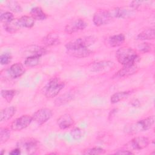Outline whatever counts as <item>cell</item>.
Listing matches in <instances>:
<instances>
[{"label":"cell","mask_w":155,"mask_h":155,"mask_svg":"<svg viewBox=\"0 0 155 155\" xmlns=\"http://www.w3.org/2000/svg\"><path fill=\"white\" fill-rule=\"evenodd\" d=\"M114 62L110 61H102L95 62L91 65V70L95 72L108 71L113 68Z\"/></svg>","instance_id":"cell-12"},{"label":"cell","mask_w":155,"mask_h":155,"mask_svg":"<svg viewBox=\"0 0 155 155\" xmlns=\"http://www.w3.org/2000/svg\"><path fill=\"white\" fill-rule=\"evenodd\" d=\"M115 154H124V155H125V154H133V153L129 151V150H118L117 151H116Z\"/></svg>","instance_id":"cell-36"},{"label":"cell","mask_w":155,"mask_h":155,"mask_svg":"<svg viewBox=\"0 0 155 155\" xmlns=\"http://www.w3.org/2000/svg\"><path fill=\"white\" fill-rule=\"evenodd\" d=\"M105 152V150H104L102 148L100 147H93L91 148H88L85 150L83 151L84 154H104Z\"/></svg>","instance_id":"cell-30"},{"label":"cell","mask_w":155,"mask_h":155,"mask_svg":"<svg viewBox=\"0 0 155 155\" xmlns=\"http://www.w3.org/2000/svg\"><path fill=\"white\" fill-rule=\"evenodd\" d=\"M74 124V120L71 116L69 114H64L61 116L57 119V124L58 127L62 129L65 130L70 128Z\"/></svg>","instance_id":"cell-13"},{"label":"cell","mask_w":155,"mask_h":155,"mask_svg":"<svg viewBox=\"0 0 155 155\" xmlns=\"http://www.w3.org/2000/svg\"><path fill=\"white\" fill-rule=\"evenodd\" d=\"M95 41H96V38L94 36H83V37L79 38L70 41L65 45V47H66V49L73 48H79V47L88 48V47L93 44Z\"/></svg>","instance_id":"cell-5"},{"label":"cell","mask_w":155,"mask_h":155,"mask_svg":"<svg viewBox=\"0 0 155 155\" xmlns=\"http://www.w3.org/2000/svg\"><path fill=\"white\" fill-rule=\"evenodd\" d=\"M52 111L47 108H43L36 111L32 116L33 120L38 125H42L52 116Z\"/></svg>","instance_id":"cell-7"},{"label":"cell","mask_w":155,"mask_h":155,"mask_svg":"<svg viewBox=\"0 0 155 155\" xmlns=\"http://www.w3.org/2000/svg\"><path fill=\"white\" fill-rule=\"evenodd\" d=\"M149 144V139L146 137H136L128 143L130 148L136 150H140L146 148Z\"/></svg>","instance_id":"cell-10"},{"label":"cell","mask_w":155,"mask_h":155,"mask_svg":"<svg viewBox=\"0 0 155 155\" xmlns=\"http://www.w3.org/2000/svg\"><path fill=\"white\" fill-rule=\"evenodd\" d=\"M42 42L47 46L56 45L60 44V39L58 34L50 33L43 38Z\"/></svg>","instance_id":"cell-18"},{"label":"cell","mask_w":155,"mask_h":155,"mask_svg":"<svg viewBox=\"0 0 155 155\" xmlns=\"http://www.w3.org/2000/svg\"><path fill=\"white\" fill-rule=\"evenodd\" d=\"M138 70H139V68L136 65V64L124 66L122 68H121L117 72V73L116 74V77H118V78L127 77L135 74L137 72Z\"/></svg>","instance_id":"cell-15"},{"label":"cell","mask_w":155,"mask_h":155,"mask_svg":"<svg viewBox=\"0 0 155 155\" xmlns=\"http://www.w3.org/2000/svg\"><path fill=\"white\" fill-rule=\"evenodd\" d=\"M41 61V56H29L24 61V64L29 67H33L38 65Z\"/></svg>","instance_id":"cell-26"},{"label":"cell","mask_w":155,"mask_h":155,"mask_svg":"<svg viewBox=\"0 0 155 155\" xmlns=\"http://www.w3.org/2000/svg\"><path fill=\"white\" fill-rule=\"evenodd\" d=\"M27 52L29 53V56H39L41 57V56L47 53V50L42 47L34 45L30 47Z\"/></svg>","instance_id":"cell-25"},{"label":"cell","mask_w":155,"mask_h":155,"mask_svg":"<svg viewBox=\"0 0 155 155\" xmlns=\"http://www.w3.org/2000/svg\"><path fill=\"white\" fill-rule=\"evenodd\" d=\"M113 18L110 12L99 10L93 15V22L96 26H102L108 24Z\"/></svg>","instance_id":"cell-6"},{"label":"cell","mask_w":155,"mask_h":155,"mask_svg":"<svg viewBox=\"0 0 155 155\" xmlns=\"http://www.w3.org/2000/svg\"><path fill=\"white\" fill-rule=\"evenodd\" d=\"M67 53L72 57L84 58L89 56L92 53V51L87 47H79L67 49Z\"/></svg>","instance_id":"cell-11"},{"label":"cell","mask_w":155,"mask_h":155,"mask_svg":"<svg viewBox=\"0 0 155 155\" xmlns=\"http://www.w3.org/2000/svg\"><path fill=\"white\" fill-rule=\"evenodd\" d=\"M3 27L5 30L10 33H15L21 28L18 23V19H15L10 22L3 24Z\"/></svg>","instance_id":"cell-24"},{"label":"cell","mask_w":155,"mask_h":155,"mask_svg":"<svg viewBox=\"0 0 155 155\" xmlns=\"http://www.w3.org/2000/svg\"><path fill=\"white\" fill-rule=\"evenodd\" d=\"M131 93L130 91H119L113 94L110 98V101L111 104H116L121 101L127 97Z\"/></svg>","instance_id":"cell-23"},{"label":"cell","mask_w":155,"mask_h":155,"mask_svg":"<svg viewBox=\"0 0 155 155\" xmlns=\"http://www.w3.org/2000/svg\"><path fill=\"white\" fill-rule=\"evenodd\" d=\"M71 99H72V96L70 95V94L66 93V94H64V95L60 96L59 98H58L55 102L58 105H61V104H63L64 103L68 102Z\"/></svg>","instance_id":"cell-33"},{"label":"cell","mask_w":155,"mask_h":155,"mask_svg":"<svg viewBox=\"0 0 155 155\" xmlns=\"http://www.w3.org/2000/svg\"><path fill=\"white\" fill-rule=\"evenodd\" d=\"M4 151H5V150H2V151H1V154H4Z\"/></svg>","instance_id":"cell-39"},{"label":"cell","mask_w":155,"mask_h":155,"mask_svg":"<svg viewBox=\"0 0 155 155\" xmlns=\"http://www.w3.org/2000/svg\"><path fill=\"white\" fill-rule=\"evenodd\" d=\"M16 111V108L14 106H10L2 109L0 113L1 122H5L10 119Z\"/></svg>","instance_id":"cell-16"},{"label":"cell","mask_w":155,"mask_h":155,"mask_svg":"<svg viewBox=\"0 0 155 155\" xmlns=\"http://www.w3.org/2000/svg\"><path fill=\"white\" fill-rule=\"evenodd\" d=\"M32 116L29 115H22L15 119L11 124V129L13 131H21L27 128L32 122Z\"/></svg>","instance_id":"cell-8"},{"label":"cell","mask_w":155,"mask_h":155,"mask_svg":"<svg viewBox=\"0 0 155 155\" xmlns=\"http://www.w3.org/2000/svg\"><path fill=\"white\" fill-rule=\"evenodd\" d=\"M71 136L74 139L78 140L81 139L83 136V130L81 129L80 128L76 127L74 128L71 131Z\"/></svg>","instance_id":"cell-32"},{"label":"cell","mask_w":155,"mask_h":155,"mask_svg":"<svg viewBox=\"0 0 155 155\" xmlns=\"http://www.w3.org/2000/svg\"><path fill=\"white\" fill-rule=\"evenodd\" d=\"M138 50L142 52V53H147L150 51L151 48V46L149 43L147 42H143L140 44H139L137 47Z\"/></svg>","instance_id":"cell-35"},{"label":"cell","mask_w":155,"mask_h":155,"mask_svg":"<svg viewBox=\"0 0 155 155\" xmlns=\"http://www.w3.org/2000/svg\"><path fill=\"white\" fill-rule=\"evenodd\" d=\"M24 73V67L23 65L20 62H17L12 65L8 70V75L12 78H19Z\"/></svg>","instance_id":"cell-14"},{"label":"cell","mask_w":155,"mask_h":155,"mask_svg":"<svg viewBox=\"0 0 155 155\" xmlns=\"http://www.w3.org/2000/svg\"><path fill=\"white\" fill-rule=\"evenodd\" d=\"M137 39L139 40H151L154 39V28H148L145 29L137 36Z\"/></svg>","instance_id":"cell-21"},{"label":"cell","mask_w":155,"mask_h":155,"mask_svg":"<svg viewBox=\"0 0 155 155\" xmlns=\"http://www.w3.org/2000/svg\"><path fill=\"white\" fill-rule=\"evenodd\" d=\"M125 36L123 34L120 33L110 36L108 38V41L111 47H116L121 45L125 42Z\"/></svg>","instance_id":"cell-19"},{"label":"cell","mask_w":155,"mask_h":155,"mask_svg":"<svg viewBox=\"0 0 155 155\" xmlns=\"http://www.w3.org/2000/svg\"><path fill=\"white\" fill-rule=\"evenodd\" d=\"M18 21L21 27L31 28L34 25L35 19L32 16H22L18 19Z\"/></svg>","instance_id":"cell-20"},{"label":"cell","mask_w":155,"mask_h":155,"mask_svg":"<svg viewBox=\"0 0 155 155\" xmlns=\"http://www.w3.org/2000/svg\"><path fill=\"white\" fill-rule=\"evenodd\" d=\"M22 152H21V150L16 147L15 149H13L12 150L10 153H9V154H11V155H19L20 154H21Z\"/></svg>","instance_id":"cell-37"},{"label":"cell","mask_w":155,"mask_h":155,"mask_svg":"<svg viewBox=\"0 0 155 155\" xmlns=\"http://www.w3.org/2000/svg\"><path fill=\"white\" fill-rule=\"evenodd\" d=\"M133 13V10L125 7H117L110 12L112 17L116 18H127L130 16Z\"/></svg>","instance_id":"cell-17"},{"label":"cell","mask_w":155,"mask_h":155,"mask_svg":"<svg viewBox=\"0 0 155 155\" xmlns=\"http://www.w3.org/2000/svg\"><path fill=\"white\" fill-rule=\"evenodd\" d=\"M14 16L13 15L9 12H6L1 15L0 16V20L2 23L7 24L8 22H12L13 20H14Z\"/></svg>","instance_id":"cell-31"},{"label":"cell","mask_w":155,"mask_h":155,"mask_svg":"<svg viewBox=\"0 0 155 155\" xmlns=\"http://www.w3.org/2000/svg\"><path fill=\"white\" fill-rule=\"evenodd\" d=\"M12 56L8 53H5L0 56V63L1 65H7L11 62Z\"/></svg>","instance_id":"cell-34"},{"label":"cell","mask_w":155,"mask_h":155,"mask_svg":"<svg viewBox=\"0 0 155 155\" xmlns=\"http://www.w3.org/2000/svg\"><path fill=\"white\" fill-rule=\"evenodd\" d=\"M10 137V131L7 128H1L0 129V143L6 142Z\"/></svg>","instance_id":"cell-29"},{"label":"cell","mask_w":155,"mask_h":155,"mask_svg":"<svg viewBox=\"0 0 155 155\" xmlns=\"http://www.w3.org/2000/svg\"><path fill=\"white\" fill-rule=\"evenodd\" d=\"M154 124V116H151L136 122L125 125L124 131L128 134H134L142 131H145L153 127Z\"/></svg>","instance_id":"cell-2"},{"label":"cell","mask_w":155,"mask_h":155,"mask_svg":"<svg viewBox=\"0 0 155 155\" xmlns=\"http://www.w3.org/2000/svg\"><path fill=\"white\" fill-rule=\"evenodd\" d=\"M16 94V91L14 90H2L1 92V95L7 102H10L13 99Z\"/></svg>","instance_id":"cell-27"},{"label":"cell","mask_w":155,"mask_h":155,"mask_svg":"<svg viewBox=\"0 0 155 155\" xmlns=\"http://www.w3.org/2000/svg\"><path fill=\"white\" fill-rule=\"evenodd\" d=\"M131 105H132L133 107H138V106H139L140 103H139V101L137 99H134V100H133V101H132Z\"/></svg>","instance_id":"cell-38"},{"label":"cell","mask_w":155,"mask_h":155,"mask_svg":"<svg viewBox=\"0 0 155 155\" xmlns=\"http://www.w3.org/2000/svg\"><path fill=\"white\" fill-rule=\"evenodd\" d=\"M16 147L21 150L22 153H24L27 154H33L37 151L39 148V143L38 141L34 138L26 137L19 140L17 143Z\"/></svg>","instance_id":"cell-4"},{"label":"cell","mask_w":155,"mask_h":155,"mask_svg":"<svg viewBox=\"0 0 155 155\" xmlns=\"http://www.w3.org/2000/svg\"><path fill=\"white\" fill-rule=\"evenodd\" d=\"M116 58L117 61L124 66L136 64L139 61V57L136 51L128 47L119 48L116 52Z\"/></svg>","instance_id":"cell-1"},{"label":"cell","mask_w":155,"mask_h":155,"mask_svg":"<svg viewBox=\"0 0 155 155\" xmlns=\"http://www.w3.org/2000/svg\"><path fill=\"white\" fill-rule=\"evenodd\" d=\"M64 83L58 78H53L45 85L43 89L44 95L48 98L55 97L64 88Z\"/></svg>","instance_id":"cell-3"},{"label":"cell","mask_w":155,"mask_h":155,"mask_svg":"<svg viewBox=\"0 0 155 155\" xmlns=\"http://www.w3.org/2000/svg\"><path fill=\"white\" fill-rule=\"evenodd\" d=\"M31 16H32L35 20L42 21L46 19L47 15L42 10V9L39 7H35L31 9L30 10Z\"/></svg>","instance_id":"cell-22"},{"label":"cell","mask_w":155,"mask_h":155,"mask_svg":"<svg viewBox=\"0 0 155 155\" xmlns=\"http://www.w3.org/2000/svg\"><path fill=\"white\" fill-rule=\"evenodd\" d=\"M7 5L12 12L16 13H21L22 11V8L20 4L15 1H8L7 2Z\"/></svg>","instance_id":"cell-28"},{"label":"cell","mask_w":155,"mask_h":155,"mask_svg":"<svg viewBox=\"0 0 155 155\" xmlns=\"http://www.w3.org/2000/svg\"><path fill=\"white\" fill-rule=\"evenodd\" d=\"M87 26V22L82 19H78L68 23L65 27V31L68 34L83 30Z\"/></svg>","instance_id":"cell-9"}]
</instances>
